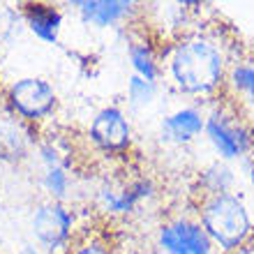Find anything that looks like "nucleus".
Listing matches in <instances>:
<instances>
[{"label":"nucleus","instance_id":"1","mask_svg":"<svg viewBox=\"0 0 254 254\" xmlns=\"http://www.w3.org/2000/svg\"><path fill=\"white\" fill-rule=\"evenodd\" d=\"M169 79L185 95H210L224 81V56L210 40L192 37L176 44L167 58Z\"/></svg>","mask_w":254,"mask_h":254},{"label":"nucleus","instance_id":"2","mask_svg":"<svg viewBox=\"0 0 254 254\" xmlns=\"http://www.w3.org/2000/svg\"><path fill=\"white\" fill-rule=\"evenodd\" d=\"M201 227L222 252H238L252 236V220L236 194H206L199 210Z\"/></svg>","mask_w":254,"mask_h":254},{"label":"nucleus","instance_id":"3","mask_svg":"<svg viewBox=\"0 0 254 254\" xmlns=\"http://www.w3.org/2000/svg\"><path fill=\"white\" fill-rule=\"evenodd\" d=\"M9 104L21 118L26 121H42L56 109V90L49 81L40 76H26V79L14 81L9 86Z\"/></svg>","mask_w":254,"mask_h":254},{"label":"nucleus","instance_id":"4","mask_svg":"<svg viewBox=\"0 0 254 254\" xmlns=\"http://www.w3.org/2000/svg\"><path fill=\"white\" fill-rule=\"evenodd\" d=\"M203 132L208 134V141L213 143V148L222 160L243 157L252 146V139H250V132L245 129V125L227 111H213L206 118Z\"/></svg>","mask_w":254,"mask_h":254},{"label":"nucleus","instance_id":"5","mask_svg":"<svg viewBox=\"0 0 254 254\" xmlns=\"http://www.w3.org/2000/svg\"><path fill=\"white\" fill-rule=\"evenodd\" d=\"M157 245L164 254H215V245L199 222L174 220L162 224Z\"/></svg>","mask_w":254,"mask_h":254},{"label":"nucleus","instance_id":"6","mask_svg":"<svg viewBox=\"0 0 254 254\" xmlns=\"http://www.w3.org/2000/svg\"><path fill=\"white\" fill-rule=\"evenodd\" d=\"M74 229V215L61 201H49L35 208L33 213V234L40 245L47 250L63 248Z\"/></svg>","mask_w":254,"mask_h":254},{"label":"nucleus","instance_id":"7","mask_svg":"<svg viewBox=\"0 0 254 254\" xmlns=\"http://www.w3.org/2000/svg\"><path fill=\"white\" fill-rule=\"evenodd\" d=\"M90 139L102 150H123L129 146L132 127L118 107H107L90 123Z\"/></svg>","mask_w":254,"mask_h":254},{"label":"nucleus","instance_id":"8","mask_svg":"<svg viewBox=\"0 0 254 254\" xmlns=\"http://www.w3.org/2000/svg\"><path fill=\"white\" fill-rule=\"evenodd\" d=\"M203 129H206V116L196 107H185L162 121V139L176 146H185L192 143Z\"/></svg>","mask_w":254,"mask_h":254},{"label":"nucleus","instance_id":"9","mask_svg":"<svg viewBox=\"0 0 254 254\" xmlns=\"http://www.w3.org/2000/svg\"><path fill=\"white\" fill-rule=\"evenodd\" d=\"M79 9L81 19L97 28L116 26L118 21L129 16L134 9L132 2L125 0H83V2H74Z\"/></svg>","mask_w":254,"mask_h":254},{"label":"nucleus","instance_id":"10","mask_svg":"<svg viewBox=\"0 0 254 254\" xmlns=\"http://www.w3.org/2000/svg\"><path fill=\"white\" fill-rule=\"evenodd\" d=\"M26 23L40 40L54 44L58 40V33L63 28V14L51 5H28L26 12Z\"/></svg>","mask_w":254,"mask_h":254},{"label":"nucleus","instance_id":"11","mask_svg":"<svg viewBox=\"0 0 254 254\" xmlns=\"http://www.w3.org/2000/svg\"><path fill=\"white\" fill-rule=\"evenodd\" d=\"M229 86L243 107L254 109V63H241L229 69Z\"/></svg>","mask_w":254,"mask_h":254},{"label":"nucleus","instance_id":"12","mask_svg":"<svg viewBox=\"0 0 254 254\" xmlns=\"http://www.w3.org/2000/svg\"><path fill=\"white\" fill-rule=\"evenodd\" d=\"M26 153V136L9 118H0V157H21Z\"/></svg>","mask_w":254,"mask_h":254},{"label":"nucleus","instance_id":"13","mask_svg":"<svg viewBox=\"0 0 254 254\" xmlns=\"http://www.w3.org/2000/svg\"><path fill=\"white\" fill-rule=\"evenodd\" d=\"M129 61H132V67H134V74H136V76L157 83L160 67H157V61H155V56L148 44H141V42L129 44Z\"/></svg>","mask_w":254,"mask_h":254},{"label":"nucleus","instance_id":"14","mask_svg":"<svg viewBox=\"0 0 254 254\" xmlns=\"http://www.w3.org/2000/svg\"><path fill=\"white\" fill-rule=\"evenodd\" d=\"M203 188L208 190V194H227L234 188V171L222 164L215 162L213 167H208L203 171Z\"/></svg>","mask_w":254,"mask_h":254},{"label":"nucleus","instance_id":"15","mask_svg":"<svg viewBox=\"0 0 254 254\" xmlns=\"http://www.w3.org/2000/svg\"><path fill=\"white\" fill-rule=\"evenodd\" d=\"M157 95V83L155 81H146L132 74L129 81H127V100L132 107H148L150 102L155 100Z\"/></svg>","mask_w":254,"mask_h":254},{"label":"nucleus","instance_id":"16","mask_svg":"<svg viewBox=\"0 0 254 254\" xmlns=\"http://www.w3.org/2000/svg\"><path fill=\"white\" fill-rule=\"evenodd\" d=\"M44 188L47 192L54 196V201H61L67 196V190H69V176H67L65 167H47L44 169Z\"/></svg>","mask_w":254,"mask_h":254},{"label":"nucleus","instance_id":"17","mask_svg":"<svg viewBox=\"0 0 254 254\" xmlns=\"http://www.w3.org/2000/svg\"><path fill=\"white\" fill-rule=\"evenodd\" d=\"M19 14L14 9H2L0 12V44H7L14 35H19Z\"/></svg>","mask_w":254,"mask_h":254},{"label":"nucleus","instance_id":"18","mask_svg":"<svg viewBox=\"0 0 254 254\" xmlns=\"http://www.w3.org/2000/svg\"><path fill=\"white\" fill-rule=\"evenodd\" d=\"M72 254H111L102 243L93 241V243H86V245H81V248H76Z\"/></svg>","mask_w":254,"mask_h":254},{"label":"nucleus","instance_id":"19","mask_svg":"<svg viewBox=\"0 0 254 254\" xmlns=\"http://www.w3.org/2000/svg\"><path fill=\"white\" fill-rule=\"evenodd\" d=\"M19 254H40V252H37L35 248H30V245H26V248H21Z\"/></svg>","mask_w":254,"mask_h":254},{"label":"nucleus","instance_id":"20","mask_svg":"<svg viewBox=\"0 0 254 254\" xmlns=\"http://www.w3.org/2000/svg\"><path fill=\"white\" fill-rule=\"evenodd\" d=\"M238 254H254V248H243L238 250Z\"/></svg>","mask_w":254,"mask_h":254},{"label":"nucleus","instance_id":"21","mask_svg":"<svg viewBox=\"0 0 254 254\" xmlns=\"http://www.w3.org/2000/svg\"><path fill=\"white\" fill-rule=\"evenodd\" d=\"M148 254H164V252H148Z\"/></svg>","mask_w":254,"mask_h":254}]
</instances>
